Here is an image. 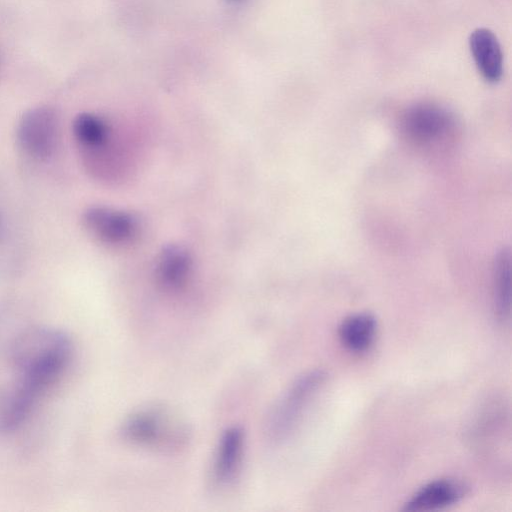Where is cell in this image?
Segmentation results:
<instances>
[{
    "label": "cell",
    "mask_w": 512,
    "mask_h": 512,
    "mask_svg": "<svg viewBox=\"0 0 512 512\" xmlns=\"http://www.w3.org/2000/svg\"><path fill=\"white\" fill-rule=\"evenodd\" d=\"M11 354L18 381L0 413V428L4 431L17 429L63 373L71 358L72 343L60 329L36 327L18 336Z\"/></svg>",
    "instance_id": "6da1fadb"
},
{
    "label": "cell",
    "mask_w": 512,
    "mask_h": 512,
    "mask_svg": "<svg viewBox=\"0 0 512 512\" xmlns=\"http://www.w3.org/2000/svg\"><path fill=\"white\" fill-rule=\"evenodd\" d=\"M121 433L134 445L157 449L177 448L187 435L184 424L169 410L159 406L133 412L125 419Z\"/></svg>",
    "instance_id": "7a4b0ae2"
},
{
    "label": "cell",
    "mask_w": 512,
    "mask_h": 512,
    "mask_svg": "<svg viewBox=\"0 0 512 512\" xmlns=\"http://www.w3.org/2000/svg\"><path fill=\"white\" fill-rule=\"evenodd\" d=\"M326 377L324 371L313 370L293 382L270 415L267 424L269 440L280 442L290 435Z\"/></svg>",
    "instance_id": "3957f363"
},
{
    "label": "cell",
    "mask_w": 512,
    "mask_h": 512,
    "mask_svg": "<svg viewBox=\"0 0 512 512\" xmlns=\"http://www.w3.org/2000/svg\"><path fill=\"white\" fill-rule=\"evenodd\" d=\"M455 122L450 113L434 104H418L411 107L402 119L406 137L416 145L429 147L446 140Z\"/></svg>",
    "instance_id": "277c9868"
},
{
    "label": "cell",
    "mask_w": 512,
    "mask_h": 512,
    "mask_svg": "<svg viewBox=\"0 0 512 512\" xmlns=\"http://www.w3.org/2000/svg\"><path fill=\"white\" fill-rule=\"evenodd\" d=\"M57 133L54 112L47 107H37L21 117L17 127V140L27 155L36 159H47L56 148Z\"/></svg>",
    "instance_id": "5b68a950"
},
{
    "label": "cell",
    "mask_w": 512,
    "mask_h": 512,
    "mask_svg": "<svg viewBox=\"0 0 512 512\" xmlns=\"http://www.w3.org/2000/svg\"><path fill=\"white\" fill-rule=\"evenodd\" d=\"M83 223L95 238L111 245L128 243L138 229L132 215L103 206L88 208L84 212Z\"/></svg>",
    "instance_id": "8992f818"
},
{
    "label": "cell",
    "mask_w": 512,
    "mask_h": 512,
    "mask_svg": "<svg viewBox=\"0 0 512 512\" xmlns=\"http://www.w3.org/2000/svg\"><path fill=\"white\" fill-rule=\"evenodd\" d=\"M468 492L461 481L443 478L419 488L404 504L405 511H430L448 507L460 501Z\"/></svg>",
    "instance_id": "52a82bcc"
},
{
    "label": "cell",
    "mask_w": 512,
    "mask_h": 512,
    "mask_svg": "<svg viewBox=\"0 0 512 512\" xmlns=\"http://www.w3.org/2000/svg\"><path fill=\"white\" fill-rule=\"evenodd\" d=\"M244 451V434L240 427L227 428L218 443L213 461V479L219 486L230 484L239 471Z\"/></svg>",
    "instance_id": "ba28073f"
},
{
    "label": "cell",
    "mask_w": 512,
    "mask_h": 512,
    "mask_svg": "<svg viewBox=\"0 0 512 512\" xmlns=\"http://www.w3.org/2000/svg\"><path fill=\"white\" fill-rule=\"evenodd\" d=\"M469 47L482 77L490 83L498 82L503 75V53L495 34L486 28L475 29Z\"/></svg>",
    "instance_id": "9c48e42d"
},
{
    "label": "cell",
    "mask_w": 512,
    "mask_h": 512,
    "mask_svg": "<svg viewBox=\"0 0 512 512\" xmlns=\"http://www.w3.org/2000/svg\"><path fill=\"white\" fill-rule=\"evenodd\" d=\"M192 269V259L186 249L171 245L160 254L156 266L159 283L167 290H178L183 287Z\"/></svg>",
    "instance_id": "30bf717a"
},
{
    "label": "cell",
    "mask_w": 512,
    "mask_h": 512,
    "mask_svg": "<svg viewBox=\"0 0 512 512\" xmlns=\"http://www.w3.org/2000/svg\"><path fill=\"white\" fill-rule=\"evenodd\" d=\"M377 321L369 313H356L346 317L339 326L341 344L353 353H363L373 345Z\"/></svg>",
    "instance_id": "8fae6325"
},
{
    "label": "cell",
    "mask_w": 512,
    "mask_h": 512,
    "mask_svg": "<svg viewBox=\"0 0 512 512\" xmlns=\"http://www.w3.org/2000/svg\"><path fill=\"white\" fill-rule=\"evenodd\" d=\"M73 134L82 148L92 152L106 144L109 129L100 117L91 113H82L74 119Z\"/></svg>",
    "instance_id": "7c38bea8"
},
{
    "label": "cell",
    "mask_w": 512,
    "mask_h": 512,
    "mask_svg": "<svg viewBox=\"0 0 512 512\" xmlns=\"http://www.w3.org/2000/svg\"><path fill=\"white\" fill-rule=\"evenodd\" d=\"M493 293L498 317L505 320L510 314V252L503 249L493 268Z\"/></svg>",
    "instance_id": "4fadbf2b"
},
{
    "label": "cell",
    "mask_w": 512,
    "mask_h": 512,
    "mask_svg": "<svg viewBox=\"0 0 512 512\" xmlns=\"http://www.w3.org/2000/svg\"><path fill=\"white\" fill-rule=\"evenodd\" d=\"M230 5L242 4L245 0H226Z\"/></svg>",
    "instance_id": "5bb4252c"
}]
</instances>
